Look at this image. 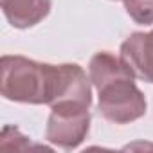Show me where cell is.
<instances>
[{"mask_svg": "<svg viewBox=\"0 0 153 153\" xmlns=\"http://www.w3.org/2000/svg\"><path fill=\"white\" fill-rule=\"evenodd\" d=\"M119 56L133 70L137 79L153 83V31L130 34L121 43Z\"/></svg>", "mask_w": 153, "mask_h": 153, "instance_id": "4", "label": "cell"}, {"mask_svg": "<svg viewBox=\"0 0 153 153\" xmlns=\"http://www.w3.org/2000/svg\"><path fill=\"white\" fill-rule=\"evenodd\" d=\"M135 74H123L96 87L99 114L114 124H130L146 115L148 101L135 85Z\"/></svg>", "mask_w": 153, "mask_h": 153, "instance_id": "2", "label": "cell"}, {"mask_svg": "<svg viewBox=\"0 0 153 153\" xmlns=\"http://www.w3.org/2000/svg\"><path fill=\"white\" fill-rule=\"evenodd\" d=\"M90 106L83 105H56L51 106L45 139L61 149H76L88 135Z\"/></svg>", "mask_w": 153, "mask_h": 153, "instance_id": "3", "label": "cell"}, {"mask_svg": "<svg viewBox=\"0 0 153 153\" xmlns=\"http://www.w3.org/2000/svg\"><path fill=\"white\" fill-rule=\"evenodd\" d=\"M0 7L15 29H29L51 13V0H0Z\"/></svg>", "mask_w": 153, "mask_h": 153, "instance_id": "5", "label": "cell"}, {"mask_svg": "<svg viewBox=\"0 0 153 153\" xmlns=\"http://www.w3.org/2000/svg\"><path fill=\"white\" fill-rule=\"evenodd\" d=\"M128 16L139 25L153 24V0H123Z\"/></svg>", "mask_w": 153, "mask_h": 153, "instance_id": "6", "label": "cell"}, {"mask_svg": "<svg viewBox=\"0 0 153 153\" xmlns=\"http://www.w3.org/2000/svg\"><path fill=\"white\" fill-rule=\"evenodd\" d=\"M59 67L18 54L0 59V92L4 99L25 105H52L58 90Z\"/></svg>", "mask_w": 153, "mask_h": 153, "instance_id": "1", "label": "cell"}]
</instances>
